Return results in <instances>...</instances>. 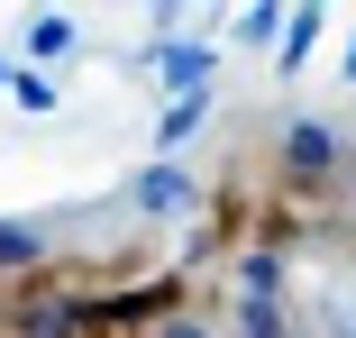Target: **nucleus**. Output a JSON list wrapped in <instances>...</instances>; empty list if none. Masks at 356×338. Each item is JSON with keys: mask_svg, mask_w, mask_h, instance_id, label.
Segmentation results:
<instances>
[{"mask_svg": "<svg viewBox=\"0 0 356 338\" xmlns=\"http://www.w3.org/2000/svg\"><path fill=\"white\" fill-rule=\"evenodd\" d=\"M128 211H137V220H183V211H210V192H201L183 165H165V156H156L147 174L128 183Z\"/></svg>", "mask_w": 356, "mask_h": 338, "instance_id": "1", "label": "nucleus"}, {"mask_svg": "<svg viewBox=\"0 0 356 338\" xmlns=\"http://www.w3.org/2000/svg\"><path fill=\"white\" fill-rule=\"evenodd\" d=\"M147 64L174 92H210V46H147Z\"/></svg>", "mask_w": 356, "mask_h": 338, "instance_id": "2", "label": "nucleus"}, {"mask_svg": "<svg viewBox=\"0 0 356 338\" xmlns=\"http://www.w3.org/2000/svg\"><path fill=\"white\" fill-rule=\"evenodd\" d=\"M201 119H210V92H174V101L156 110V147H183Z\"/></svg>", "mask_w": 356, "mask_h": 338, "instance_id": "3", "label": "nucleus"}, {"mask_svg": "<svg viewBox=\"0 0 356 338\" xmlns=\"http://www.w3.org/2000/svg\"><path fill=\"white\" fill-rule=\"evenodd\" d=\"M74 46H83V37H74V19H55V10L28 28V55H74Z\"/></svg>", "mask_w": 356, "mask_h": 338, "instance_id": "4", "label": "nucleus"}, {"mask_svg": "<svg viewBox=\"0 0 356 338\" xmlns=\"http://www.w3.org/2000/svg\"><path fill=\"white\" fill-rule=\"evenodd\" d=\"M10 92H19V110H55V83L46 74H10Z\"/></svg>", "mask_w": 356, "mask_h": 338, "instance_id": "5", "label": "nucleus"}, {"mask_svg": "<svg viewBox=\"0 0 356 338\" xmlns=\"http://www.w3.org/2000/svg\"><path fill=\"white\" fill-rule=\"evenodd\" d=\"M156 338H210V320H192V311H183V320H165Z\"/></svg>", "mask_w": 356, "mask_h": 338, "instance_id": "6", "label": "nucleus"}, {"mask_svg": "<svg viewBox=\"0 0 356 338\" xmlns=\"http://www.w3.org/2000/svg\"><path fill=\"white\" fill-rule=\"evenodd\" d=\"M0 92H10V64H0Z\"/></svg>", "mask_w": 356, "mask_h": 338, "instance_id": "7", "label": "nucleus"}, {"mask_svg": "<svg viewBox=\"0 0 356 338\" xmlns=\"http://www.w3.org/2000/svg\"><path fill=\"white\" fill-rule=\"evenodd\" d=\"M347 74H356V55H347Z\"/></svg>", "mask_w": 356, "mask_h": 338, "instance_id": "8", "label": "nucleus"}]
</instances>
